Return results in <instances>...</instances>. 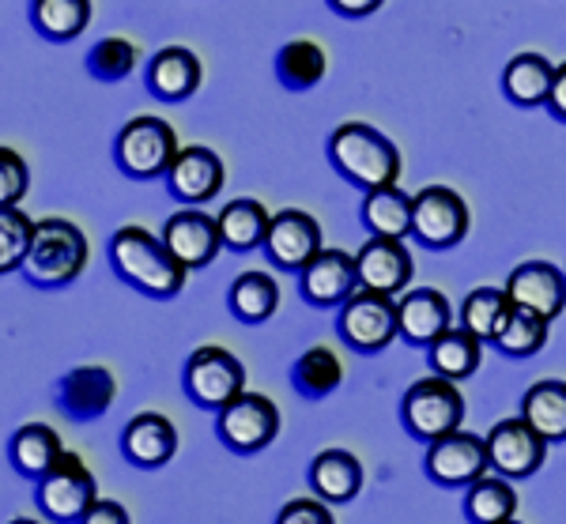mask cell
<instances>
[{
	"label": "cell",
	"instance_id": "6da1fadb",
	"mask_svg": "<svg viewBox=\"0 0 566 524\" xmlns=\"http://www.w3.org/2000/svg\"><path fill=\"white\" fill-rule=\"evenodd\" d=\"M109 269L117 280L148 298H178L189 280V269L167 245V238L136 223L122 227L109 238Z\"/></svg>",
	"mask_w": 566,
	"mask_h": 524
},
{
	"label": "cell",
	"instance_id": "7a4b0ae2",
	"mask_svg": "<svg viewBox=\"0 0 566 524\" xmlns=\"http://www.w3.org/2000/svg\"><path fill=\"white\" fill-rule=\"evenodd\" d=\"M328 167L340 174L348 186L370 192L381 186H397L405 159H400V147L389 140L381 128L367 122H344L333 128L325 144Z\"/></svg>",
	"mask_w": 566,
	"mask_h": 524
},
{
	"label": "cell",
	"instance_id": "3957f363",
	"mask_svg": "<svg viewBox=\"0 0 566 524\" xmlns=\"http://www.w3.org/2000/svg\"><path fill=\"white\" fill-rule=\"evenodd\" d=\"M91 261V242L87 234L80 231L72 219H61V216H45L39 219V231H34V245H31V256L23 264V275L27 283L34 287H69L84 275Z\"/></svg>",
	"mask_w": 566,
	"mask_h": 524
},
{
	"label": "cell",
	"instance_id": "277c9868",
	"mask_svg": "<svg viewBox=\"0 0 566 524\" xmlns=\"http://www.w3.org/2000/svg\"><path fill=\"white\" fill-rule=\"evenodd\" d=\"M469 419V404H464L461 385L446 374H434L431 378H419L408 385V392L400 397V422L416 441L431 446V441L453 434V430L464 427Z\"/></svg>",
	"mask_w": 566,
	"mask_h": 524
},
{
	"label": "cell",
	"instance_id": "5b68a950",
	"mask_svg": "<svg viewBox=\"0 0 566 524\" xmlns=\"http://www.w3.org/2000/svg\"><path fill=\"white\" fill-rule=\"evenodd\" d=\"M178 151H181V144H178L175 125L155 114L129 117V122L122 125V133L114 136V163H117V170L133 181L167 178Z\"/></svg>",
	"mask_w": 566,
	"mask_h": 524
},
{
	"label": "cell",
	"instance_id": "8992f818",
	"mask_svg": "<svg viewBox=\"0 0 566 524\" xmlns=\"http://www.w3.org/2000/svg\"><path fill=\"white\" fill-rule=\"evenodd\" d=\"M336 333L359 355L386 352L400 339V298L374 287H359L336 314Z\"/></svg>",
	"mask_w": 566,
	"mask_h": 524
},
{
	"label": "cell",
	"instance_id": "52a82bcc",
	"mask_svg": "<svg viewBox=\"0 0 566 524\" xmlns=\"http://www.w3.org/2000/svg\"><path fill=\"white\" fill-rule=\"evenodd\" d=\"M280 404L264 397V392L245 389L242 397H234L227 408L216 411V438L234 457H253L261 449H269L280 438Z\"/></svg>",
	"mask_w": 566,
	"mask_h": 524
},
{
	"label": "cell",
	"instance_id": "ba28073f",
	"mask_svg": "<svg viewBox=\"0 0 566 524\" xmlns=\"http://www.w3.org/2000/svg\"><path fill=\"white\" fill-rule=\"evenodd\" d=\"M34 499H39V510L45 521L84 524L91 505L98 502V483H95V475H91V468L84 464V457L65 449L61 461L42 475L39 486H34Z\"/></svg>",
	"mask_w": 566,
	"mask_h": 524
},
{
	"label": "cell",
	"instance_id": "9c48e42d",
	"mask_svg": "<svg viewBox=\"0 0 566 524\" xmlns=\"http://www.w3.org/2000/svg\"><path fill=\"white\" fill-rule=\"evenodd\" d=\"M181 385H186L189 400H193L197 408L219 411L245 392V366H242V358L234 352H227V347L205 344L186 358Z\"/></svg>",
	"mask_w": 566,
	"mask_h": 524
},
{
	"label": "cell",
	"instance_id": "30bf717a",
	"mask_svg": "<svg viewBox=\"0 0 566 524\" xmlns=\"http://www.w3.org/2000/svg\"><path fill=\"white\" fill-rule=\"evenodd\" d=\"M472 231L469 200L450 186H427L416 192L412 238L427 250H453Z\"/></svg>",
	"mask_w": 566,
	"mask_h": 524
},
{
	"label": "cell",
	"instance_id": "8fae6325",
	"mask_svg": "<svg viewBox=\"0 0 566 524\" xmlns=\"http://www.w3.org/2000/svg\"><path fill=\"white\" fill-rule=\"evenodd\" d=\"M423 472L431 475V483L450 486V491H469L480 475L491 472V449L488 438L472 434V430H453V434L438 438L427 446Z\"/></svg>",
	"mask_w": 566,
	"mask_h": 524
},
{
	"label": "cell",
	"instance_id": "7c38bea8",
	"mask_svg": "<svg viewBox=\"0 0 566 524\" xmlns=\"http://www.w3.org/2000/svg\"><path fill=\"white\" fill-rule=\"evenodd\" d=\"M264 256H269L272 269L280 272H303L317 253L325 250V234L310 211L303 208H283L272 211L269 234H264Z\"/></svg>",
	"mask_w": 566,
	"mask_h": 524
},
{
	"label": "cell",
	"instance_id": "4fadbf2b",
	"mask_svg": "<svg viewBox=\"0 0 566 524\" xmlns=\"http://www.w3.org/2000/svg\"><path fill=\"white\" fill-rule=\"evenodd\" d=\"M547 446H552V441H547L525 416L499 419L488 434L491 468L510 475V480H528V475L541 472L547 461Z\"/></svg>",
	"mask_w": 566,
	"mask_h": 524
},
{
	"label": "cell",
	"instance_id": "5bb4252c",
	"mask_svg": "<svg viewBox=\"0 0 566 524\" xmlns=\"http://www.w3.org/2000/svg\"><path fill=\"white\" fill-rule=\"evenodd\" d=\"M359 287L363 283H359L355 253L336 250V245H325V250L298 272V291H303V298L317 310H333V306L340 310Z\"/></svg>",
	"mask_w": 566,
	"mask_h": 524
},
{
	"label": "cell",
	"instance_id": "9a60e30c",
	"mask_svg": "<svg viewBox=\"0 0 566 524\" xmlns=\"http://www.w3.org/2000/svg\"><path fill=\"white\" fill-rule=\"evenodd\" d=\"M167 192L178 200V205H208V200L219 197V189H223L227 181V167L223 159L212 151V147L205 144H189L178 151V159L170 163L167 170Z\"/></svg>",
	"mask_w": 566,
	"mask_h": 524
},
{
	"label": "cell",
	"instance_id": "2e32d148",
	"mask_svg": "<svg viewBox=\"0 0 566 524\" xmlns=\"http://www.w3.org/2000/svg\"><path fill=\"white\" fill-rule=\"evenodd\" d=\"M355 264H359L363 287L397 294V298L412 287L416 261H412V250L405 245V238L370 234L367 242L359 245V253H355Z\"/></svg>",
	"mask_w": 566,
	"mask_h": 524
},
{
	"label": "cell",
	"instance_id": "e0dca14e",
	"mask_svg": "<svg viewBox=\"0 0 566 524\" xmlns=\"http://www.w3.org/2000/svg\"><path fill=\"white\" fill-rule=\"evenodd\" d=\"M163 238H167V245L181 256V264H186L189 272L208 269L219 256V250H227L219 219L200 211L197 205H186L181 211H175V216L163 223Z\"/></svg>",
	"mask_w": 566,
	"mask_h": 524
},
{
	"label": "cell",
	"instance_id": "ac0fdd59",
	"mask_svg": "<svg viewBox=\"0 0 566 524\" xmlns=\"http://www.w3.org/2000/svg\"><path fill=\"white\" fill-rule=\"evenodd\" d=\"M122 453L133 468H144V472L167 468L178 453V427L163 411H140L125 422Z\"/></svg>",
	"mask_w": 566,
	"mask_h": 524
},
{
	"label": "cell",
	"instance_id": "d6986e66",
	"mask_svg": "<svg viewBox=\"0 0 566 524\" xmlns=\"http://www.w3.org/2000/svg\"><path fill=\"white\" fill-rule=\"evenodd\" d=\"M117 397V381L106 366H76L57 385V408L72 422H95L109 411Z\"/></svg>",
	"mask_w": 566,
	"mask_h": 524
},
{
	"label": "cell",
	"instance_id": "ffe728a7",
	"mask_svg": "<svg viewBox=\"0 0 566 524\" xmlns=\"http://www.w3.org/2000/svg\"><path fill=\"white\" fill-rule=\"evenodd\" d=\"M506 291L517 306L552 321L566 310V272L555 269L552 261H522L506 275Z\"/></svg>",
	"mask_w": 566,
	"mask_h": 524
},
{
	"label": "cell",
	"instance_id": "44dd1931",
	"mask_svg": "<svg viewBox=\"0 0 566 524\" xmlns=\"http://www.w3.org/2000/svg\"><path fill=\"white\" fill-rule=\"evenodd\" d=\"M453 328V302L438 287H408L400 294V339L412 347H431Z\"/></svg>",
	"mask_w": 566,
	"mask_h": 524
},
{
	"label": "cell",
	"instance_id": "7402d4cb",
	"mask_svg": "<svg viewBox=\"0 0 566 524\" xmlns=\"http://www.w3.org/2000/svg\"><path fill=\"white\" fill-rule=\"evenodd\" d=\"M205 84V64L189 45H163L148 61V91L163 103L193 98Z\"/></svg>",
	"mask_w": 566,
	"mask_h": 524
},
{
	"label": "cell",
	"instance_id": "603a6c76",
	"mask_svg": "<svg viewBox=\"0 0 566 524\" xmlns=\"http://www.w3.org/2000/svg\"><path fill=\"white\" fill-rule=\"evenodd\" d=\"M555 69H559V64H552L544 53H514V57L506 61V69H502V95L522 109L547 106L552 84H555Z\"/></svg>",
	"mask_w": 566,
	"mask_h": 524
},
{
	"label": "cell",
	"instance_id": "cb8c5ba5",
	"mask_svg": "<svg viewBox=\"0 0 566 524\" xmlns=\"http://www.w3.org/2000/svg\"><path fill=\"white\" fill-rule=\"evenodd\" d=\"M310 486L314 494H322L325 502L344 505L359 499L363 491V464L352 449H322V453L310 461Z\"/></svg>",
	"mask_w": 566,
	"mask_h": 524
},
{
	"label": "cell",
	"instance_id": "d4e9b609",
	"mask_svg": "<svg viewBox=\"0 0 566 524\" xmlns=\"http://www.w3.org/2000/svg\"><path fill=\"white\" fill-rule=\"evenodd\" d=\"M412 216H416V197H408V192L400 189V181L397 186L363 192L359 219H363V227H367V234L412 238Z\"/></svg>",
	"mask_w": 566,
	"mask_h": 524
},
{
	"label": "cell",
	"instance_id": "484cf974",
	"mask_svg": "<svg viewBox=\"0 0 566 524\" xmlns=\"http://www.w3.org/2000/svg\"><path fill=\"white\" fill-rule=\"evenodd\" d=\"M61 453H65L61 434L53 427H45V422H23L12 434V441H8V461H12V468L23 480L34 483L61 461Z\"/></svg>",
	"mask_w": 566,
	"mask_h": 524
},
{
	"label": "cell",
	"instance_id": "4316f807",
	"mask_svg": "<svg viewBox=\"0 0 566 524\" xmlns=\"http://www.w3.org/2000/svg\"><path fill=\"white\" fill-rule=\"evenodd\" d=\"M219 231H223V245L231 253H250L261 250L264 234H269L272 211L253 197H234L219 208Z\"/></svg>",
	"mask_w": 566,
	"mask_h": 524
},
{
	"label": "cell",
	"instance_id": "83f0119b",
	"mask_svg": "<svg viewBox=\"0 0 566 524\" xmlns=\"http://www.w3.org/2000/svg\"><path fill=\"white\" fill-rule=\"evenodd\" d=\"M517 486L510 475H480L476 483L464 491V521L469 524H506L517 517Z\"/></svg>",
	"mask_w": 566,
	"mask_h": 524
},
{
	"label": "cell",
	"instance_id": "f1b7e54d",
	"mask_svg": "<svg viewBox=\"0 0 566 524\" xmlns=\"http://www.w3.org/2000/svg\"><path fill=\"white\" fill-rule=\"evenodd\" d=\"M427 363H431L434 374H446L453 381H464L480 370L483 363V339L464 325L446 328L442 336L427 347Z\"/></svg>",
	"mask_w": 566,
	"mask_h": 524
},
{
	"label": "cell",
	"instance_id": "f546056e",
	"mask_svg": "<svg viewBox=\"0 0 566 524\" xmlns=\"http://www.w3.org/2000/svg\"><path fill=\"white\" fill-rule=\"evenodd\" d=\"M227 310L242 321V325H264L276 317L280 310V283L269 272H242L227 291Z\"/></svg>",
	"mask_w": 566,
	"mask_h": 524
},
{
	"label": "cell",
	"instance_id": "4dcf8cb0",
	"mask_svg": "<svg viewBox=\"0 0 566 524\" xmlns=\"http://www.w3.org/2000/svg\"><path fill=\"white\" fill-rule=\"evenodd\" d=\"M517 302L510 298L506 287H476L464 294L461 302V325L472 328L483 344H495L502 336V328L510 325V317H514Z\"/></svg>",
	"mask_w": 566,
	"mask_h": 524
},
{
	"label": "cell",
	"instance_id": "1f68e13d",
	"mask_svg": "<svg viewBox=\"0 0 566 524\" xmlns=\"http://www.w3.org/2000/svg\"><path fill=\"white\" fill-rule=\"evenodd\" d=\"M291 385H295V389L303 392L306 400L333 397V392L344 385V363H340V355H336L328 344L306 347V352L295 358V366H291Z\"/></svg>",
	"mask_w": 566,
	"mask_h": 524
},
{
	"label": "cell",
	"instance_id": "d6a6232c",
	"mask_svg": "<svg viewBox=\"0 0 566 524\" xmlns=\"http://www.w3.org/2000/svg\"><path fill=\"white\" fill-rule=\"evenodd\" d=\"M522 416L533 422L552 446L566 441V381L544 378V381L528 385L522 397Z\"/></svg>",
	"mask_w": 566,
	"mask_h": 524
},
{
	"label": "cell",
	"instance_id": "836d02e7",
	"mask_svg": "<svg viewBox=\"0 0 566 524\" xmlns=\"http://www.w3.org/2000/svg\"><path fill=\"white\" fill-rule=\"evenodd\" d=\"M95 4L91 0H31V23L42 39L72 42L91 27Z\"/></svg>",
	"mask_w": 566,
	"mask_h": 524
},
{
	"label": "cell",
	"instance_id": "e575fe53",
	"mask_svg": "<svg viewBox=\"0 0 566 524\" xmlns=\"http://www.w3.org/2000/svg\"><path fill=\"white\" fill-rule=\"evenodd\" d=\"M328 57L314 39H295L280 45L276 53V80L287 91H314L325 80Z\"/></svg>",
	"mask_w": 566,
	"mask_h": 524
},
{
	"label": "cell",
	"instance_id": "d590c367",
	"mask_svg": "<svg viewBox=\"0 0 566 524\" xmlns=\"http://www.w3.org/2000/svg\"><path fill=\"white\" fill-rule=\"evenodd\" d=\"M547 336H552V317L517 306L514 317H510V325L502 328V336L491 347L506 358H533L547 347Z\"/></svg>",
	"mask_w": 566,
	"mask_h": 524
},
{
	"label": "cell",
	"instance_id": "8d00e7d4",
	"mask_svg": "<svg viewBox=\"0 0 566 524\" xmlns=\"http://www.w3.org/2000/svg\"><path fill=\"white\" fill-rule=\"evenodd\" d=\"M34 231H39V219L20 211V205H0V272H23L34 245Z\"/></svg>",
	"mask_w": 566,
	"mask_h": 524
},
{
	"label": "cell",
	"instance_id": "74e56055",
	"mask_svg": "<svg viewBox=\"0 0 566 524\" xmlns=\"http://www.w3.org/2000/svg\"><path fill=\"white\" fill-rule=\"evenodd\" d=\"M136 61H140V50L136 42H129L125 34H106L91 45L87 53V72L98 80V84H117V80H129Z\"/></svg>",
	"mask_w": 566,
	"mask_h": 524
},
{
	"label": "cell",
	"instance_id": "f35d334b",
	"mask_svg": "<svg viewBox=\"0 0 566 524\" xmlns=\"http://www.w3.org/2000/svg\"><path fill=\"white\" fill-rule=\"evenodd\" d=\"M31 186V167L15 147H0V205H20Z\"/></svg>",
	"mask_w": 566,
	"mask_h": 524
},
{
	"label": "cell",
	"instance_id": "ab89813d",
	"mask_svg": "<svg viewBox=\"0 0 566 524\" xmlns=\"http://www.w3.org/2000/svg\"><path fill=\"white\" fill-rule=\"evenodd\" d=\"M333 502H325L322 494L317 499H291L287 505H280V524H333Z\"/></svg>",
	"mask_w": 566,
	"mask_h": 524
},
{
	"label": "cell",
	"instance_id": "60d3db41",
	"mask_svg": "<svg viewBox=\"0 0 566 524\" xmlns=\"http://www.w3.org/2000/svg\"><path fill=\"white\" fill-rule=\"evenodd\" d=\"M84 524H129V510L114 499H98L95 505H91Z\"/></svg>",
	"mask_w": 566,
	"mask_h": 524
},
{
	"label": "cell",
	"instance_id": "b9f144b4",
	"mask_svg": "<svg viewBox=\"0 0 566 524\" xmlns=\"http://www.w3.org/2000/svg\"><path fill=\"white\" fill-rule=\"evenodd\" d=\"M325 4L333 8L336 15H344V20H367L386 0H325Z\"/></svg>",
	"mask_w": 566,
	"mask_h": 524
},
{
	"label": "cell",
	"instance_id": "7bdbcfd3",
	"mask_svg": "<svg viewBox=\"0 0 566 524\" xmlns=\"http://www.w3.org/2000/svg\"><path fill=\"white\" fill-rule=\"evenodd\" d=\"M547 114L555 117V122L566 125V61L555 69V84H552V98H547Z\"/></svg>",
	"mask_w": 566,
	"mask_h": 524
}]
</instances>
